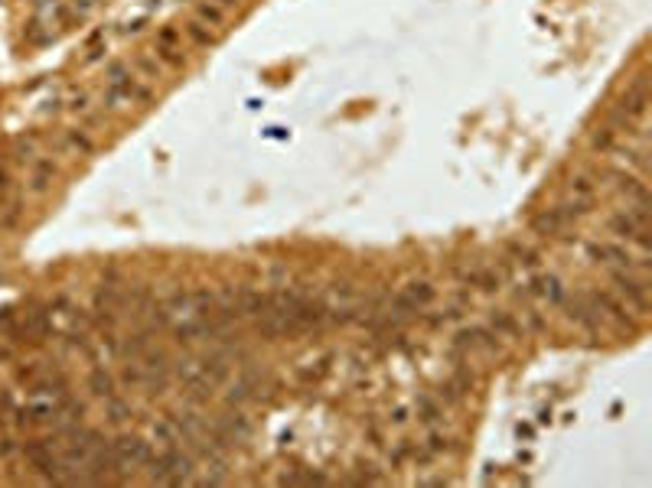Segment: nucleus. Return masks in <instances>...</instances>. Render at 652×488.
Listing matches in <instances>:
<instances>
[{"mask_svg":"<svg viewBox=\"0 0 652 488\" xmlns=\"http://www.w3.org/2000/svg\"><path fill=\"white\" fill-rule=\"evenodd\" d=\"M639 228H643V222H636V218L629 215L626 208H623V212H613V215L607 218V232H610L617 241H629L633 234L639 232Z\"/></svg>","mask_w":652,"mask_h":488,"instance_id":"obj_12","label":"nucleus"},{"mask_svg":"<svg viewBox=\"0 0 652 488\" xmlns=\"http://www.w3.org/2000/svg\"><path fill=\"white\" fill-rule=\"evenodd\" d=\"M447 449H451V440H447L443 433H431V436H427V453H431V456H443Z\"/></svg>","mask_w":652,"mask_h":488,"instance_id":"obj_31","label":"nucleus"},{"mask_svg":"<svg viewBox=\"0 0 652 488\" xmlns=\"http://www.w3.org/2000/svg\"><path fill=\"white\" fill-rule=\"evenodd\" d=\"M89 391L95 394V397H105V400L114 397V378L108 375L105 368H95L89 375Z\"/></svg>","mask_w":652,"mask_h":488,"instance_id":"obj_19","label":"nucleus"},{"mask_svg":"<svg viewBox=\"0 0 652 488\" xmlns=\"http://www.w3.org/2000/svg\"><path fill=\"white\" fill-rule=\"evenodd\" d=\"M157 59H160V62H167L170 69H183V65H186L183 49H179V46H157Z\"/></svg>","mask_w":652,"mask_h":488,"instance_id":"obj_28","label":"nucleus"},{"mask_svg":"<svg viewBox=\"0 0 652 488\" xmlns=\"http://www.w3.org/2000/svg\"><path fill=\"white\" fill-rule=\"evenodd\" d=\"M418 416L421 420H424V424H434L437 416H441V407H437V404H431V400H418Z\"/></svg>","mask_w":652,"mask_h":488,"instance_id":"obj_33","label":"nucleus"},{"mask_svg":"<svg viewBox=\"0 0 652 488\" xmlns=\"http://www.w3.org/2000/svg\"><path fill=\"white\" fill-rule=\"evenodd\" d=\"M65 144L72 147V150L79 153V157H92V153H95V140H92V137L85 134V130H82V127L65 130Z\"/></svg>","mask_w":652,"mask_h":488,"instance_id":"obj_21","label":"nucleus"},{"mask_svg":"<svg viewBox=\"0 0 652 488\" xmlns=\"http://www.w3.org/2000/svg\"><path fill=\"white\" fill-rule=\"evenodd\" d=\"M610 280H613V287H617L623 303H626L629 310H636V316H646V312H649V287H646V280L636 277V271H613Z\"/></svg>","mask_w":652,"mask_h":488,"instance_id":"obj_1","label":"nucleus"},{"mask_svg":"<svg viewBox=\"0 0 652 488\" xmlns=\"http://www.w3.org/2000/svg\"><path fill=\"white\" fill-rule=\"evenodd\" d=\"M186 36H189V42H193V46H202V49L216 46V33L202 23V20H189V23H186Z\"/></svg>","mask_w":652,"mask_h":488,"instance_id":"obj_20","label":"nucleus"},{"mask_svg":"<svg viewBox=\"0 0 652 488\" xmlns=\"http://www.w3.org/2000/svg\"><path fill=\"white\" fill-rule=\"evenodd\" d=\"M613 176H617L620 193L626 195V199H633V205H649V189H646L643 179L633 176V173H613Z\"/></svg>","mask_w":652,"mask_h":488,"instance_id":"obj_13","label":"nucleus"},{"mask_svg":"<svg viewBox=\"0 0 652 488\" xmlns=\"http://www.w3.org/2000/svg\"><path fill=\"white\" fill-rule=\"evenodd\" d=\"M506 251L512 254V261H516L519 267H529V271H535V267L541 264V257L535 254V251H531L529 244H522V241H509Z\"/></svg>","mask_w":652,"mask_h":488,"instance_id":"obj_18","label":"nucleus"},{"mask_svg":"<svg viewBox=\"0 0 652 488\" xmlns=\"http://www.w3.org/2000/svg\"><path fill=\"white\" fill-rule=\"evenodd\" d=\"M529 228L535 234H541V238H561L564 228H568V222H564V215L558 212V205H555V208H541L538 215H531Z\"/></svg>","mask_w":652,"mask_h":488,"instance_id":"obj_8","label":"nucleus"},{"mask_svg":"<svg viewBox=\"0 0 652 488\" xmlns=\"http://www.w3.org/2000/svg\"><path fill=\"white\" fill-rule=\"evenodd\" d=\"M196 20H202V23L212 26V30H222V26H226V10L219 7V4L199 0V4H196Z\"/></svg>","mask_w":652,"mask_h":488,"instance_id":"obj_17","label":"nucleus"},{"mask_svg":"<svg viewBox=\"0 0 652 488\" xmlns=\"http://www.w3.org/2000/svg\"><path fill=\"white\" fill-rule=\"evenodd\" d=\"M626 118L639 120L646 114V108H649V79H646V72H639L636 79L626 85V91L620 95V104H617Z\"/></svg>","mask_w":652,"mask_h":488,"instance_id":"obj_5","label":"nucleus"},{"mask_svg":"<svg viewBox=\"0 0 652 488\" xmlns=\"http://www.w3.org/2000/svg\"><path fill=\"white\" fill-rule=\"evenodd\" d=\"M629 241H633V248H636L643 257H646V254H652V238H649V228H646V225H643V228H639V232L633 234Z\"/></svg>","mask_w":652,"mask_h":488,"instance_id":"obj_32","label":"nucleus"},{"mask_svg":"<svg viewBox=\"0 0 652 488\" xmlns=\"http://www.w3.org/2000/svg\"><path fill=\"white\" fill-rule=\"evenodd\" d=\"M36 13L40 20H62V0H36Z\"/></svg>","mask_w":652,"mask_h":488,"instance_id":"obj_29","label":"nucleus"},{"mask_svg":"<svg viewBox=\"0 0 652 488\" xmlns=\"http://www.w3.org/2000/svg\"><path fill=\"white\" fill-rule=\"evenodd\" d=\"M590 147H594V150H600V153H613V150H617V130H613V127L594 130V137H590Z\"/></svg>","mask_w":652,"mask_h":488,"instance_id":"obj_23","label":"nucleus"},{"mask_svg":"<svg viewBox=\"0 0 652 488\" xmlns=\"http://www.w3.org/2000/svg\"><path fill=\"white\" fill-rule=\"evenodd\" d=\"M457 348H467V352H476V348H483V352H499V336H496L492 329H483V326L460 329Z\"/></svg>","mask_w":652,"mask_h":488,"instance_id":"obj_6","label":"nucleus"},{"mask_svg":"<svg viewBox=\"0 0 652 488\" xmlns=\"http://www.w3.org/2000/svg\"><path fill=\"white\" fill-rule=\"evenodd\" d=\"M69 108H72V111H79V114H85V111H89V95H75Z\"/></svg>","mask_w":652,"mask_h":488,"instance_id":"obj_38","label":"nucleus"},{"mask_svg":"<svg viewBox=\"0 0 652 488\" xmlns=\"http://www.w3.org/2000/svg\"><path fill=\"white\" fill-rule=\"evenodd\" d=\"M153 440L160 443L163 449H173L179 443V433H177V426L170 424V420H163V424H153Z\"/></svg>","mask_w":652,"mask_h":488,"instance_id":"obj_22","label":"nucleus"},{"mask_svg":"<svg viewBox=\"0 0 652 488\" xmlns=\"http://www.w3.org/2000/svg\"><path fill=\"white\" fill-rule=\"evenodd\" d=\"M59 176V166L49 157H36L33 160V169H30V193L33 195H46L49 189H53V183H56Z\"/></svg>","mask_w":652,"mask_h":488,"instance_id":"obj_7","label":"nucleus"},{"mask_svg":"<svg viewBox=\"0 0 652 488\" xmlns=\"http://www.w3.org/2000/svg\"><path fill=\"white\" fill-rule=\"evenodd\" d=\"M388 420H392V426H404L411 420V407H408V404H398V407L388 414Z\"/></svg>","mask_w":652,"mask_h":488,"instance_id":"obj_35","label":"nucleus"},{"mask_svg":"<svg viewBox=\"0 0 652 488\" xmlns=\"http://www.w3.org/2000/svg\"><path fill=\"white\" fill-rule=\"evenodd\" d=\"M111 453H114V465L121 469V472H131L137 465H147L153 456L150 443H144L140 436H118L111 443Z\"/></svg>","mask_w":652,"mask_h":488,"instance_id":"obj_2","label":"nucleus"},{"mask_svg":"<svg viewBox=\"0 0 652 488\" xmlns=\"http://www.w3.org/2000/svg\"><path fill=\"white\" fill-rule=\"evenodd\" d=\"M531 296H541V300H548L551 306H561L564 296H568V290H564V283L558 280L555 273H538L535 280H531Z\"/></svg>","mask_w":652,"mask_h":488,"instance_id":"obj_9","label":"nucleus"},{"mask_svg":"<svg viewBox=\"0 0 652 488\" xmlns=\"http://www.w3.org/2000/svg\"><path fill=\"white\" fill-rule=\"evenodd\" d=\"M144 30V20H134V23H124V33H140Z\"/></svg>","mask_w":652,"mask_h":488,"instance_id":"obj_41","label":"nucleus"},{"mask_svg":"<svg viewBox=\"0 0 652 488\" xmlns=\"http://www.w3.org/2000/svg\"><path fill=\"white\" fill-rule=\"evenodd\" d=\"M564 310H568V319H574L578 326H584V329H597V316L594 312V306H587V300H584V293L580 296H564Z\"/></svg>","mask_w":652,"mask_h":488,"instance_id":"obj_10","label":"nucleus"},{"mask_svg":"<svg viewBox=\"0 0 652 488\" xmlns=\"http://www.w3.org/2000/svg\"><path fill=\"white\" fill-rule=\"evenodd\" d=\"M216 4H219L222 10H226V7H238V0H216Z\"/></svg>","mask_w":652,"mask_h":488,"instance_id":"obj_42","label":"nucleus"},{"mask_svg":"<svg viewBox=\"0 0 652 488\" xmlns=\"http://www.w3.org/2000/svg\"><path fill=\"white\" fill-rule=\"evenodd\" d=\"M75 10H79V16L92 13V10H95V0H75Z\"/></svg>","mask_w":652,"mask_h":488,"instance_id":"obj_40","label":"nucleus"},{"mask_svg":"<svg viewBox=\"0 0 652 488\" xmlns=\"http://www.w3.org/2000/svg\"><path fill=\"white\" fill-rule=\"evenodd\" d=\"M219 430L228 436V443H238V440H245V436L251 433V424L245 420V414H228L226 420L219 424Z\"/></svg>","mask_w":652,"mask_h":488,"instance_id":"obj_16","label":"nucleus"},{"mask_svg":"<svg viewBox=\"0 0 652 488\" xmlns=\"http://www.w3.org/2000/svg\"><path fill=\"white\" fill-rule=\"evenodd\" d=\"M326 361L330 358H320V361H310V365H304V368H297V378L304 381V385H316L323 375H326Z\"/></svg>","mask_w":652,"mask_h":488,"instance_id":"obj_25","label":"nucleus"},{"mask_svg":"<svg viewBox=\"0 0 652 488\" xmlns=\"http://www.w3.org/2000/svg\"><path fill=\"white\" fill-rule=\"evenodd\" d=\"M128 416H131V407L124 404V400L108 397V420H111V424H121V420H128Z\"/></svg>","mask_w":652,"mask_h":488,"instance_id":"obj_30","label":"nucleus"},{"mask_svg":"<svg viewBox=\"0 0 652 488\" xmlns=\"http://www.w3.org/2000/svg\"><path fill=\"white\" fill-rule=\"evenodd\" d=\"M584 300H587V303L594 306L597 316L604 312V316H610V319L617 322V326L629 329V332H636V319L629 316V306L620 303V300H617L613 293H604V290H587V293H584Z\"/></svg>","mask_w":652,"mask_h":488,"instance_id":"obj_4","label":"nucleus"},{"mask_svg":"<svg viewBox=\"0 0 652 488\" xmlns=\"http://www.w3.org/2000/svg\"><path fill=\"white\" fill-rule=\"evenodd\" d=\"M33 153H36V144H33V140H23V137H20V140H16V157H20V160H36V157H33Z\"/></svg>","mask_w":652,"mask_h":488,"instance_id":"obj_36","label":"nucleus"},{"mask_svg":"<svg viewBox=\"0 0 652 488\" xmlns=\"http://www.w3.org/2000/svg\"><path fill=\"white\" fill-rule=\"evenodd\" d=\"M251 387H255V381L251 378H238L232 387H228V404H242V400H248L251 397Z\"/></svg>","mask_w":652,"mask_h":488,"instance_id":"obj_27","label":"nucleus"},{"mask_svg":"<svg viewBox=\"0 0 652 488\" xmlns=\"http://www.w3.org/2000/svg\"><path fill=\"white\" fill-rule=\"evenodd\" d=\"M10 193V173H7V166L0 163V195H7Z\"/></svg>","mask_w":652,"mask_h":488,"instance_id":"obj_39","label":"nucleus"},{"mask_svg":"<svg viewBox=\"0 0 652 488\" xmlns=\"http://www.w3.org/2000/svg\"><path fill=\"white\" fill-rule=\"evenodd\" d=\"M522 316H525V322H529L531 332H545V316H541L538 310H531V306H529V310H525Z\"/></svg>","mask_w":652,"mask_h":488,"instance_id":"obj_34","label":"nucleus"},{"mask_svg":"<svg viewBox=\"0 0 652 488\" xmlns=\"http://www.w3.org/2000/svg\"><path fill=\"white\" fill-rule=\"evenodd\" d=\"M402 296L408 300V306L414 312H421L424 306H431L434 303V296H437V290H434V283H427V280H411L408 287L402 290Z\"/></svg>","mask_w":652,"mask_h":488,"instance_id":"obj_11","label":"nucleus"},{"mask_svg":"<svg viewBox=\"0 0 652 488\" xmlns=\"http://www.w3.org/2000/svg\"><path fill=\"white\" fill-rule=\"evenodd\" d=\"M134 69L140 75H144V79H160V62H157V56H147V52H140V56L134 59Z\"/></svg>","mask_w":652,"mask_h":488,"instance_id":"obj_26","label":"nucleus"},{"mask_svg":"<svg viewBox=\"0 0 652 488\" xmlns=\"http://www.w3.org/2000/svg\"><path fill=\"white\" fill-rule=\"evenodd\" d=\"M490 326H492V332H496L499 339H522L525 336V329L512 319V312H502V310H496L490 316Z\"/></svg>","mask_w":652,"mask_h":488,"instance_id":"obj_14","label":"nucleus"},{"mask_svg":"<svg viewBox=\"0 0 652 488\" xmlns=\"http://www.w3.org/2000/svg\"><path fill=\"white\" fill-rule=\"evenodd\" d=\"M16 453V440H10V436H0V456L7 459Z\"/></svg>","mask_w":652,"mask_h":488,"instance_id":"obj_37","label":"nucleus"},{"mask_svg":"<svg viewBox=\"0 0 652 488\" xmlns=\"http://www.w3.org/2000/svg\"><path fill=\"white\" fill-rule=\"evenodd\" d=\"M584 251H587V261H594V264L613 267V271H636V257L629 254L623 244H610V241H590Z\"/></svg>","mask_w":652,"mask_h":488,"instance_id":"obj_3","label":"nucleus"},{"mask_svg":"<svg viewBox=\"0 0 652 488\" xmlns=\"http://www.w3.org/2000/svg\"><path fill=\"white\" fill-rule=\"evenodd\" d=\"M134 79V72H131L128 62H111L105 72V85H128V81Z\"/></svg>","mask_w":652,"mask_h":488,"instance_id":"obj_24","label":"nucleus"},{"mask_svg":"<svg viewBox=\"0 0 652 488\" xmlns=\"http://www.w3.org/2000/svg\"><path fill=\"white\" fill-rule=\"evenodd\" d=\"M568 195H574V199H590V202H594V195H597V179L590 176V173H574L571 183H568Z\"/></svg>","mask_w":652,"mask_h":488,"instance_id":"obj_15","label":"nucleus"}]
</instances>
